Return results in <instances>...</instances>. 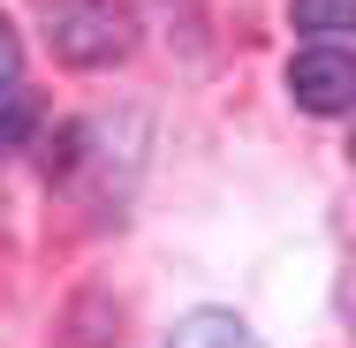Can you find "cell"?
Segmentation results:
<instances>
[{
  "instance_id": "1",
  "label": "cell",
  "mask_w": 356,
  "mask_h": 348,
  "mask_svg": "<svg viewBox=\"0 0 356 348\" xmlns=\"http://www.w3.org/2000/svg\"><path fill=\"white\" fill-rule=\"evenodd\" d=\"M46 46L61 69H114L137 46V23L122 0H46Z\"/></svg>"
},
{
  "instance_id": "2",
  "label": "cell",
  "mask_w": 356,
  "mask_h": 348,
  "mask_svg": "<svg viewBox=\"0 0 356 348\" xmlns=\"http://www.w3.org/2000/svg\"><path fill=\"white\" fill-rule=\"evenodd\" d=\"M288 91H296L303 114H349L356 106V61L326 38V46H311V53L288 61Z\"/></svg>"
},
{
  "instance_id": "3",
  "label": "cell",
  "mask_w": 356,
  "mask_h": 348,
  "mask_svg": "<svg viewBox=\"0 0 356 348\" xmlns=\"http://www.w3.org/2000/svg\"><path fill=\"white\" fill-rule=\"evenodd\" d=\"M167 348H266L235 310H190L175 333H167Z\"/></svg>"
},
{
  "instance_id": "4",
  "label": "cell",
  "mask_w": 356,
  "mask_h": 348,
  "mask_svg": "<svg viewBox=\"0 0 356 348\" xmlns=\"http://www.w3.org/2000/svg\"><path fill=\"white\" fill-rule=\"evenodd\" d=\"M296 31L341 38V31H356V0H296Z\"/></svg>"
},
{
  "instance_id": "5",
  "label": "cell",
  "mask_w": 356,
  "mask_h": 348,
  "mask_svg": "<svg viewBox=\"0 0 356 348\" xmlns=\"http://www.w3.org/2000/svg\"><path fill=\"white\" fill-rule=\"evenodd\" d=\"M38 129V114H31V99H15V91H0V151H23Z\"/></svg>"
},
{
  "instance_id": "6",
  "label": "cell",
  "mask_w": 356,
  "mask_h": 348,
  "mask_svg": "<svg viewBox=\"0 0 356 348\" xmlns=\"http://www.w3.org/2000/svg\"><path fill=\"white\" fill-rule=\"evenodd\" d=\"M114 318H122V310H114ZM114 318H99V303H76L69 341H76V348H106V341H114Z\"/></svg>"
},
{
  "instance_id": "7",
  "label": "cell",
  "mask_w": 356,
  "mask_h": 348,
  "mask_svg": "<svg viewBox=\"0 0 356 348\" xmlns=\"http://www.w3.org/2000/svg\"><path fill=\"white\" fill-rule=\"evenodd\" d=\"M15 69H23V46H15V31H8V15H0V91L15 83Z\"/></svg>"
}]
</instances>
